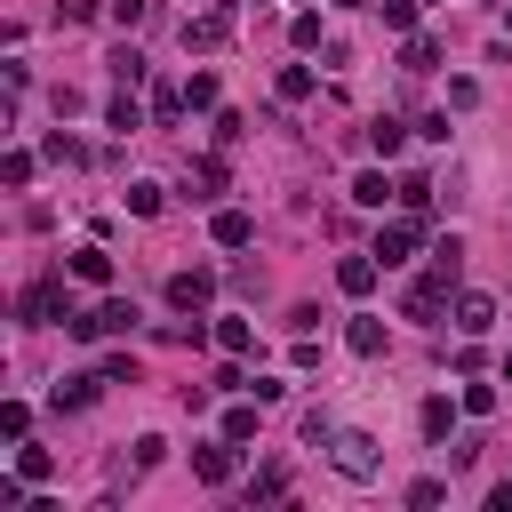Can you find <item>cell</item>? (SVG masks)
Here are the masks:
<instances>
[{
    "mask_svg": "<svg viewBox=\"0 0 512 512\" xmlns=\"http://www.w3.org/2000/svg\"><path fill=\"white\" fill-rule=\"evenodd\" d=\"M456 280H464V248H456V240H432V264H424V280L408 288L400 312H408V320H440V304H448Z\"/></svg>",
    "mask_w": 512,
    "mask_h": 512,
    "instance_id": "1",
    "label": "cell"
},
{
    "mask_svg": "<svg viewBox=\"0 0 512 512\" xmlns=\"http://www.w3.org/2000/svg\"><path fill=\"white\" fill-rule=\"evenodd\" d=\"M416 248H424V216H416V208H408V216H392V224H384V232H376V248H368V256H376V264H384V272H392V264H408V256H416Z\"/></svg>",
    "mask_w": 512,
    "mask_h": 512,
    "instance_id": "2",
    "label": "cell"
},
{
    "mask_svg": "<svg viewBox=\"0 0 512 512\" xmlns=\"http://www.w3.org/2000/svg\"><path fill=\"white\" fill-rule=\"evenodd\" d=\"M16 312H24V320H32V328H48V320H72V312H80V304H72V288H64V280H32V288H24V304H16Z\"/></svg>",
    "mask_w": 512,
    "mask_h": 512,
    "instance_id": "3",
    "label": "cell"
},
{
    "mask_svg": "<svg viewBox=\"0 0 512 512\" xmlns=\"http://www.w3.org/2000/svg\"><path fill=\"white\" fill-rule=\"evenodd\" d=\"M64 328H72V336H128V328H136V304H128V296H104L96 312H72Z\"/></svg>",
    "mask_w": 512,
    "mask_h": 512,
    "instance_id": "4",
    "label": "cell"
},
{
    "mask_svg": "<svg viewBox=\"0 0 512 512\" xmlns=\"http://www.w3.org/2000/svg\"><path fill=\"white\" fill-rule=\"evenodd\" d=\"M328 464H336L344 480H376V464H384V456H376V440H368V432H336V440H328Z\"/></svg>",
    "mask_w": 512,
    "mask_h": 512,
    "instance_id": "5",
    "label": "cell"
},
{
    "mask_svg": "<svg viewBox=\"0 0 512 512\" xmlns=\"http://www.w3.org/2000/svg\"><path fill=\"white\" fill-rule=\"evenodd\" d=\"M232 40V8H200V16H184V48L192 56H216Z\"/></svg>",
    "mask_w": 512,
    "mask_h": 512,
    "instance_id": "6",
    "label": "cell"
},
{
    "mask_svg": "<svg viewBox=\"0 0 512 512\" xmlns=\"http://www.w3.org/2000/svg\"><path fill=\"white\" fill-rule=\"evenodd\" d=\"M192 472H200L208 488H224V480L240 472V440H200V448H192Z\"/></svg>",
    "mask_w": 512,
    "mask_h": 512,
    "instance_id": "7",
    "label": "cell"
},
{
    "mask_svg": "<svg viewBox=\"0 0 512 512\" xmlns=\"http://www.w3.org/2000/svg\"><path fill=\"white\" fill-rule=\"evenodd\" d=\"M208 296H216V272H208V264H192V272L168 280V304H176V312H208Z\"/></svg>",
    "mask_w": 512,
    "mask_h": 512,
    "instance_id": "8",
    "label": "cell"
},
{
    "mask_svg": "<svg viewBox=\"0 0 512 512\" xmlns=\"http://www.w3.org/2000/svg\"><path fill=\"white\" fill-rule=\"evenodd\" d=\"M208 240H216V248H248V240H256V216H248V208H216V216H208Z\"/></svg>",
    "mask_w": 512,
    "mask_h": 512,
    "instance_id": "9",
    "label": "cell"
},
{
    "mask_svg": "<svg viewBox=\"0 0 512 512\" xmlns=\"http://www.w3.org/2000/svg\"><path fill=\"white\" fill-rule=\"evenodd\" d=\"M488 328H496V296L464 288V296H456V336H488Z\"/></svg>",
    "mask_w": 512,
    "mask_h": 512,
    "instance_id": "10",
    "label": "cell"
},
{
    "mask_svg": "<svg viewBox=\"0 0 512 512\" xmlns=\"http://www.w3.org/2000/svg\"><path fill=\"white\" fill-rule=\"evenodd\" d=\"M72 280H88V288H104V280H112V256H104V240H80V248H72Z\"/></svg>",
    "mask_w": 512,
    "mask_h": 512,
    "instance_id": "11",
    "label": "cell"
},
{
    "mask_svg": "<svg viewBox=\"0 0 512 512\" xmlns=\"http://www.w3.org/2000/svg\"><path fill=\"white\" fill-rule=\"evenodd\" d=\"M104 384H112L104 368H88V376H64V384H56V408H96V392H104Z\"/></svg>",
    "mask_w": 512,
    "mask_h": 512,
    "instance_id": "12",
    "label": "cell"
},
{
    "mask_svg": "<svg viewBox=\"0 0 512 512\" xmlns=\"http://www.w3.org/2000/svg\"><path fill=\"white\" fill-rule=\"evenodd\" d=\"M376 272H384L376 256H344V264H336V288H344V296H368V288H376Z\"/></svg>",
    "mask_w": 512,
    "mask_h": 512,
    "instance_id": "13",
    "label": "cell"
},
{
    "mask_svg": "<svg viewBox=\"0 0 512 512\" xmlns=\"http://www.w3.org/2000/svg\"><path fill=\"white\" fill-rule=\"evenodd\" d=\"M352 200L360 208H384V200H400V184H384V168H360L352 176Z\"/></svg>",
    "mask_w": 512,
    "mask_h": 512,
    "instance_id": "14",
    "label": "cell"
},
{
    "mask_svg": "<svg viewBox=\"0 0 512 512\" xmlns=\"http://www.w3.org/2000/svg\"><path fill=\"white\" fill-rule=\"evenodd\" d=\"M216 352H224V360H240V352H256V328L224 312V320H216Z\"/></svg>",
    "mask_w": 512,
    "mask_h": 512,
    "instance_id": "15",
    "label": "cell"
},
{
    "mask_svg": "<svg viewBox=\"0 0 512 512\" xmlns=\"http://www.w3.org/2000/svg\"><path fill=\"white\" fill-rule=\"evenodd\" d=\"M456 408H464V400H448V392H432V400H424V416H416V424H424V440H448V424H456Z\"/></svg>",
    "mask_w": 512,
    "mask_h": 512,
    "instance_id": "16",
    "label": "cell"
},
{
    "mask_svg": "<svg viewBox=\"0 0 512 512\" xmlns=\"http://www.w3.org/2000/svg\"><path fill=\"white\" fill-rule=\"evenodd\" d=\"M16 472H24L32 488H48V480H56V456H48V448H32V440H16Z\"/></svg>",
    "mask_w": 512,
    "mask_h": 512,
    "instance_id": "17",
    "label": "cell"
},
{
    "mask_svg": "<svg viewBox=\"0 0 512 512\" xmlns=\"http://www.w3.org/2000/svg\"><path fill=\"white\" fill-rule=\"evenodd\" d=\"M184 112H192V104H184V88H176V80H160V88H152V120H160V128H176Z\"/></svg>",
    "mask_w": 512,
    "mask_h": 512,
    "instance_id": "18",
    "label": "cell"
},
{
    "mask_svg": "<svg viewBox=\"0 0 512 512\" xmlns=\"http://www.w3.org/2000/svg\"><path fill=\"white\" fill-rule=\"evenodd\" d=\"M344 344H352L360 360H376V352H384V320H368V312H360V320L344 328Z\"/></svg>",
    "mask_w": 512,
    "mask_h": 512,
    "instance_id": "19",
    "label": "cell"
},
{
    "mask_svg": "<svg viewBox=\"0 0 512 512\" xmlns=\"http://www.w3.org/2000/svg\"><path fill=\"white\" fill-rule=\"evenodd\" d=\"M400 144H408V128H400L392 112H384V120H368V152H384V160H392Z\"/></svg>",
    "mask_w": 512,
    "mask_h": 512,
    "instance_id": "20",
    "label": "cell"
},
{
    "mask_svg": "<svg viewBox=\"0 0 512 512\" xmlns=\"http://www.w3.org/2000/svg\"><path fill=\"white\" fill-rule=\"evenodd\" d=\"M312 88H320V80H312V64H280V96H288V104H304Z\"/></svg>",
    "mask_w": 512,
    "mask_h": 512,
    "instance_id": "21",
    "label": "cell"
},
{
    "mask_svg": "<svg viewBox=\"0 0 512 512\" xmlns=\"http://www.w3.org/2000/svg\"><path fill=\"white\" fill-rule=\"evenodd\" d=\"M104 128H120V136H128V128H144V112H136V96H128V88L104 104Z\"/></svg>",
    "mask_w": 512,
    "mask_h": 512,
    "instance_id": "22",
    "label": "cell"
},
{
    "mask_svg": "<svg viewBox=\"0 0 512 512\" xmlns=\"http://www.w3.org/2000/svg\"><path fill=\"white\" fill-rule=\"evenodd\" d=\"M224 192V160H192V200H216Z\"/></svg>",
    "mask_w": 512,
    "mask_h": 512,
    "instance_id": "23",
    "label": "cell"
},
{
    "mask_svg": "<svg viewBox=\"0 0 512 512\" xmlns=\"http://www.w3.org/2000/svg\"><path fill=\"white\" fill-rule=\"evenodd\" d=\"M160 208H168V200H160V184H152V176H136V184H128V216H160Z\"/></svg>",
    "mask_w": 512,
    "mask_h": 512,
    "instance_id": "24",
    "label": "cell"
},
{
    "mask_svg": "<svg viewBox=\"0 0 512 512\" xmlns=\"http://www.w3.org/2000/svg\"><path fill=\"white\" fill-rule=\"evenodd\" d=\"M400 64H408V72H432V64H440V40H424V32H416V40L400 48Z\"/></svg>",
    "mask_w": 512,
    "mask_h": 512,
    "instance_id": "25",
    "label": "cell"
},
{
    "mask_svg": "<svg viewBox=\"0 0 512 512\" xmlns=\"http://www.w3.org/2000/svg\"><path fill=\"white\" fill-rule=\"evenodd\" d=\"M112 80H120V88H144V56H136V48H112Z\"/></svg>",
    "mask_w": 512,
    "mask_h": 512,
    "instance_id": "26",
    "label": "cell"
},
{
    "mask_svg": "<svg viewBox=\"0 0 512 512\" xmlns=\"http://www.w3.org/2000/svg\"><path fill=\"white\" fill-rule=\"evenodd\" d=\"M184 104H192V112H216V72H192V80H184Z\"/></svg>",
    "mask_w": 512,
    "mask_h": 512,
    "instance_id": "27",
    "label": "cell"
},
{
    "mask_svg": "<svg viewBox=\"0 0 512 512\" xmlns=\"http://www.w3.org/2000/svg\"><path fill=\"white\" fill-rule=\"evenodd\" d=\"M400 208H416V216H432V176H400Z\"/></svg>",
    "mask_w": 512,
    "mask_h": 512,
    "instance_id": "28",
    "label": "cell"
},
{
    "mask_svg": "<svg viewBox=\"0 0 512 512\" xmlns=\"http://www.w3.org/2000/svg\"><path fill=\"white\" fill-rule=\"evenodd\" d=\"M0 184L24 192V184H32V152H8V160H0Z\"/></svg>",
    "mask_w": 512,
    "mask_h": 512,
    "instance_id": "29",
    "label": "cell"
},
{
    "mask_svg": "<svg viewBox=\"0 0 512 512\" xmlns=\"http://www.w3.org/2000/svg\"><path fill=\"white\" fill-rule=\"evenodd\" d=\"M224 440H256V400L248 408H224Z\"/></svg>",
    "mask_w": 512,
    "mask_h": 512,
    "instance_id": "30",
    "label": "cell"
},
{
    "mask_svg": "<svg viewBox=\"0 0 512 512\" xmlns=\"http://www.w3.org/2000/svg\"><path fill=\"white\" fill-rule=\"evenodd\" d=\"M288 40H296V48H320V8H304V16L288 24Z\"/></svg>",
    "mask_w": 512,
    "mask_h": 512,
    "instance_id": "31",
    "label": "cell"
},
{
    "mask_svg": "<svg viewBox=\"0 0 512 512\" xmlns=\"http://www.w3.org/2000/svg\"><path fill=\"white\" fill-rule=\"evenodd\" d=\"M464 416H496V384H464Z\"/></svg>",
    "mask_w": 512,
    "mask_h": 512,
    "instance_id": "32",
    "label": "cell"
},
{
    "mask_svg": "<svg viewBox=\"0 0 512 512\" xmlns=\"http://www.w3.org/2000/svg\"><path fill=\"white\" fill-rule=\"evenodd\" d=\"M0 432H8V440H24V432H32V408H24V400H8V408H0Z\"/></svg>",
    "mask_w": 512,
    "mask_h": 512,
    "instance_id": "33",
    "label": "cell"
},
{
    "mask_svg": "<svg viewBox=\"0 0 512 512\" xmlns=\"http://www.w3.org/2000/svg\"><path fill=\"white\" fill-rule=\"evenodd\" d=\"M384 24L392 32H416V0H384Z\"/></svg>",
    "mask_w": 512,
    "mask_h": 512,
    "instance_id": "34",
    "label": "cell"
},
{
    "mask_svg": "<svg viewBox=\"0 0 512 512\" xmlns=\"http://www.w3.org/2000/svg\"><path fill=\"white\" fill-rule=\"evenodd\" d=\"M480 104V80H448V112H472Z\"/></svg>",
    "mask_w": 512,
    "mask_h": 512,
    "instance_id": "35",
    "label": "cell"
},
{
    "mask_svg": "<svg viewBox=\"0 0 512 512\" xmlns=\"http://www.w3.org/2000/svg\"><path fill=\"white\" fill-rule=\"evenodd\" d=\"M160 456H168V440H160V432H144V440H136V472H152Z\"/></svg>",
    "mask_w": 512,
    "mask_h": 512,
    "instance_id": "36",
    "label": "cell"
},
{
    "mask_svg": "<svg viewBox=\"0 0 512 512\" xmlns=\"http://www.w3.org/2000/svg\"><path fill=\"white\" fill-rule=\"evenodd\" d=\"M440 496H448V480H416V488H408V504H416V512H432Z\"/></svg>",
    "mask_w": 512,
    "mask_h": 512,
    "instance_id": "37",
    "label": "cell"
},
{
    "mask_svg": "<svg viewBox=\"0 0 512 512\" xmlns=\"http://www.w3.org/2000/svg\"><path fill=\"white\" fill-rule=\"evenodd\" d=\"M112 24H120V32H136V24H144V0H112Z\"/></svg>",
    "mask_w": 512,
    "mask_h": 512,
    "instance_id": "38",
    "label": "cell"
},
{
    "mask_svg": "<svg viewBox=\"0 0 512 512\" xmlns=\"http://www.w3.org/2000/svg\"><path fill=\"white\" fill-rule=\"evenodd\" d=\"M488 512H512V480H496V488H488Z\"/></svg>",
    "mask_w": 512,
    "mask_h": 512,
    "instance_id": "39",
    "label": "cell"
},
{
    "mask_svg": "<svg viewBox=\"0 0 512 512\" xmlns=\"http://www.w3.org/2000/svg\"><path fill=\"white\" fill-rule=\"evenodd\" d=\"M504 384H512V352H504Z\"/></svg>",
    "mask_w": 512,
    "mask_h": 512,
    "instance_id": "40",
    "label": "cell"
},
{
    "mask_svg": "<svg viewBox=\"0 0 512 512\" xmlns=\"http://www.w3.org/2000/svg\"><path fill=\"white\" fill-rule=\"evenodd\" d=\"M336 8H360V0H336Z\"/></svg>",
    "mask_w": 512,
    "mask_h": 512,
    "instance_id": "41",
    "label": "cell"
},
{
    "mask_svg": "<svg viewBox=\"0 0 512 512\" xmlns=\"http://www.w3.org/2000/svg\"><path fill=\"white\" fill-rule=\"evenodd\" d=\"M504 32H512V8H504Z\"/></svg>",
    "mask_w": 512,
    "mask_h": 512,
    "instance_id": "42",
    "label": "cell"
},
{
    "mask_svg": "<svg viewBox=\"0 0 512 512\" xmlns=\"http://www.w3.org/2000/svg\"><path fill=\"white\" fill-rule=\"evenodd\" d=\"M256 8H264V0H256Z\"/></svg>",
    "mask_w": 512,
    "mask_h": 512,
    "instance_id": "43",
    "label": "cell"
}]
</instances>
